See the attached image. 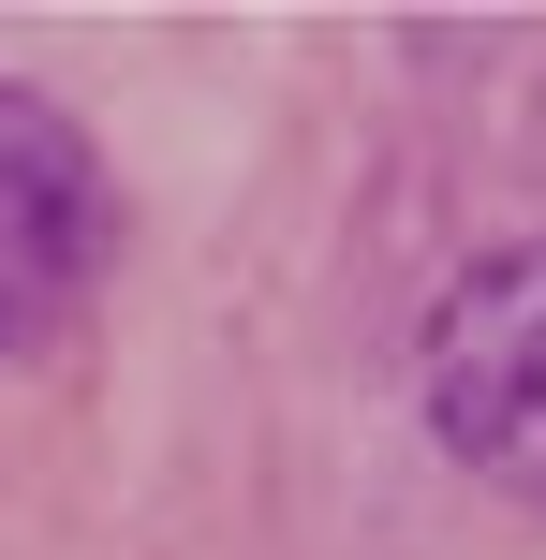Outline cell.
Masks as SVG:
<instances>
[{"mask_svg":"<svg viewBox=\"0 0 546 560\" xmlns=\"http://www.w3.org/2000/svg\"><path fill=\"white\" fill-rule=\"evenodd\" d=\"M104 163H89V133L45 104V89H0V354L15 339H45L59 310L104 280Z\"/></svg>","mask_w":546,"mask_h":560,"instance_id":"2","label":"cell"},{"mask_svg":"<svg viewBox=\"0 0 546 560\" xmlns=\"http://www.w3.org/2000/svg\"><path fill=\"white\" fill-rule=\"evenodd\" d=\"M429 413L473 472L546 487V236L502 266H473L429 325Z\"/></svg>","mask_w":546,"mask_h":560,"instance_id":"1","label":"cell"}]
</instances>
